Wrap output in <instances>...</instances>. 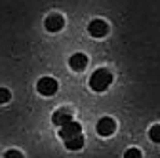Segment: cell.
<instances>
[{"instance_id": "1", "label": "cell", "mask_w": 160, "mask_h": 158, "mask_svg": "<svg viewBox=\"0 0 160 158\" xmlns=\"http://www.w3.org/2000/svg\"><path fill=\"white\" fill-rule=\"evenodd\" d=\"M112 84V74H111V71H107V69H97V71H93L92 72V76H90V88L93 90V91H105L109 86Z\"/></svg>"}, {"instance_id": "2", "label": "cell", "mask_w": 160, "mask_h": 158, "mask_svg": "<svg viewBox=\"0 0 160 158\" xmlns=\"http://www.w3.org/2000/svg\"><path fill=\"white\" fill-rule=\"evenodd\" d=\"M57 88H59V84L52 76H44V78H40V80L36 82V91L40 95H44V97H52L57 91Z\"/></svg>"}, {"instance_id": "3", "label": "cell", "mask_w": 160, "mask_h": 158, "mask_svg": "<svg viewBox=\"0 0 160 158\" xmlns=\"http://www.w3.org/2000/svg\"><path fill=\"white\" fill-rule=\"evenodd\" d=\"M114 130H116V122L112 120L111 116L101 118V120L95 124V131L101 135V137H109V135H112V133H114Z\"/></svg>"}, {"instance_id": "4", "label": "cell", "mask_w": 160, "mask_h": 158, "mask_svg": "<svg viewBox=\"0 0 160 158\" xmlns=\"http://www.w3.org/2000/svg\"><path fill=\"white\" fill-rule=\"evenodd\" d=\"M88 32L93 38H103L109 32V25L103 21V19H93V21H90V25H88Z\"/></svg>"}, {"instance_id": "5", "label": "cell", "mask_w": 160, "mask_h": 158, "mask_svg": "<svg viewBox=\"0 0 160 158\" xmlns=\"http://www.w3.org/2000/svg\"><path fill=\"white\" fill-rule=\"evenodd\" d=\"M78 133H82V126H80L78 122H74V120L59 128V137H61L63 141L69 139V137H72V135H78Z\"/></svg>"}, {"instance_id": "6", "label": "cell", "mask_w": 160, "mask_h": 158, "mask_svg": "<svg viewBox=\"0 0 160 158\" xmlns=\"http://www.w3.org/2000/svg\"><path fill=\"white\" fill-rule=\"evenodd\" d=\"M44 25H46V29H48L50 32H59V31L65 27V19H63V15L53 13V15H48V17H46Z\"/></svg>"}, {"instance_id": "7", "label": "cell", "mask_w": 160, "mask_h": 158, "mask_svg": "<svg viewBox=\"0 0 160 158\" xmlns=\"http://www.w3.org/2000/svg\"><path fill=\"white\" fill-rule=\"evenodd\" d=\"M52 122H53L55 126L61 128V126L72 122V112H71L69 109H59V111H55V112L52 114Z\"/></svg>"}, {"instance_id": "8", "label": "cell", "mask_w": 160, "mask_h": 158, "mask_svg": "<svg viewBox=\"0 0 160 158\" xmlns=\"http://www.w3.org/2000/svg\"><path fill=\"white\" fill-rule=\"evenodd\" d=\"M86 65H88V55H86V53H74V55L69 59V67H71L72 71H76V72L84 71Z\"/></svg>"}, {"instance_id": "9", "label": "cell", "mask_w": 160, "mask_h": 158, "mask_svg": "<svg viewBox=\"0 0 160 158\" xmlns=\"http://www.w3.org/2000/svg\"><path fill=\"white\" fill-rule=\"evenodd\" d=\"M65 147L69 151H80L84 147V135L78 133V135H72V137H69V139H65Z\"/></svg>"}, {"instance_id": "10", "label": "cell", "mask_w": 160, "mask_h": 158, "mask_svg": "<svg viewBox=\"0 0 160 158\" xmlns=\"http://www.w3.org/2000/svg\"><path fill=\"white\" fill-rule=\"evenodd\" d=\"M149 137H151L152 143H160V124H154L149 130Z\"/></svg>"}, {"instance_id": "11", "label": "cell", "mask_w": 160, "mask_h": 158, "mask_svg": "<svg viewBox=\"0 0 160 158\" xmlns=\"http://www.w3.org/2000/svg\"><path fill=\"white\" fill-rule=\"evenodd\" d=\"M12 99V91L8 88H0V103H8Z\"/></svg>"}, {"instance_id": "12", "label": "cell", "mask_w": 160, "mask_h": 158, "mask_svg": "<svg viewBox=\"0 0 160 158\" xmlns=\"http://www.w3.org/2000/svg\"><path fill=\"white\" fill-rule=\"evenodd\" d=\"M124 158H141V151L139 149H128L126 152H124Z\"/></svg>"}, {"instance_id": "13", "label": "cell", "mask_w": 160, "mask_h": 158, "mask_svg": "<svg viewBox=\"0 0 160 158\" xmlns=\"http://www.w3.org/2000/svg\"><path fill=\"white\" fill-rule=\"evenodd\" d=\"M4 158H23V154L19 152V151H15V149H12V151H8L4 154Z\"/></svg>"}]
</instances>
